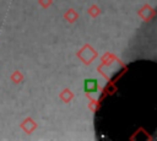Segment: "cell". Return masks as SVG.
Wrapping results in <instances>:
<instances>
[{"label": "cell", "mask_w": 157, "mask_h": 141, "mask_svg": "<svg viewBox=\"0 0 157 141\" xmlns=\"http://www.w3.org/2000/svg\"><path fill=\"white\" fill-rule=\"evenodd\" d=\"M77 56L85 63V64H90L96 56H97V53L93 50V48L88 44H86L85 47H82V49L77 53Z\"/></svg>", "instance_id": "obj_1"}, {"label": "cell", "mask_w": 157, "mask_h": 141, "mask_svg": "<svg viewBox=\"0 0 157 141\" xmlns=\"http://www.w3.org/2000/svg\"><path fill=\"white\" fill-rule=\"evenodd\" d=\"M83 88H85V92L88 94H92V93H97L98 92V81L96 78H87L83 82Z\"/></svg>", "instance_id": "obj_2"}, {"label": "cell", "mask_w": 157, "mask_h": 141, "mask_svg": "<svg viewBox=\"0 0 157 141\" xmlns=\"http://www.w3.org/2000/svg\"><path fill=\"white\" fill-rule=\"evenodd\" d=\"M21 128H22L27 134H31V132L37 128V124H36L31 118H27V119L21 124Z\"/></svg>", "instance_id": "obj_3"}, {"label": "cell", "mask_w": 157, "mask_h": 141, "mask_svg": "<svg viewBox=\"0 0 157 141\" xmlns=\"http://www.w3.org/2000/svg\"><path fill=\"white\" fill-rule=\"evenodd\" d=\"M77 17H78V15H77V12H76L74 9H70L69 11L65 12V18H66L70 23H74V22L77 20Z\"/></svg>", "instance_id": "obj_4"}, {"label": "cell", "mask_w": 157, "mask_h": 141, "mask_svg": "<svg viewBox=\"0 0 157 141\" xmlns=\"http://www.w3.org/2000/svg\"><path fill=\"white\" fill-rule=\"evenodd\" d=\"M60 98H61V99H63L65 103H69V102H70V101L74 98V93H72V92H71L69 88H65V90H64V91L60 93Z\"/></svg>", "instance_id": "obj_5"}, {"label": "cell", "mask_w": 157, "mask_h": 141, "mask_svg": "<svg viewBox=\"0 0 157 141\" xmlns=\"http://www.w3.org/2000/svg\"><path fill=\"white\" fill-rule=\"evenodd\" d=\"M88 13H90L92 17H96V16H98V15L101 13V10H99V7H98L97 5H92V6L88 9Z\"/></svg>", "instance_id": "obj_6"}, {"label": "cell", "mask_w": 157, "mask_h": 141, "mask_svg": "<svg viewBox=\"0 0 157 141\" xmlns=\"http://www.w3.org/2000/svg\"><path fill=\"white\" fill-rule=\"evenodd\" d=\"M11 80H12L15 83H20V82L23 80V76H22V74H21V72L15 71V72L11 75Z\"/></svg>", "instance_id": "obj_7"}, {"label": "cell", "mask_w": 157, "mask_h": 141, "mask_svg": "<svg viewBox=\"0 0 157 141\" xmlns=\"http://www.w3.org/2000/svg\"><path fill=\"white\" fill-rule=\"evenodd\" d=\"M39 4L43 6V7H48L52 5V0H39Z\"/></svg>", "instance_id": "obj_8"}]
</instances>
